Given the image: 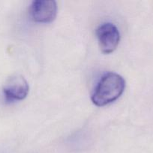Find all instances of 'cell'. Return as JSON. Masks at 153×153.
Returning a JSON list of instances; mask_svg holds the SVG:
<instances>
[{
  "instance_id": "277c9868",
  "label": "cell",
  "mask_w": 153,
  "mask_h": 153,
  "mask_svg": "<svg viewBox=\"0 0 153 153\" xmlns=\"http://www.w3.org/2000/svg\"><path fill=\"white\" fill-rule=\"evenodd\" d=\"M28 82L20 75H14L9 78L3 88L4 98L9 102L24 100L28 95Z\"/></svg>"
},
{
  "instance_id": "3957f363",
  "label": "cell",
  "mask_w": 153,
  "mask_h": 153,
  "mask_svg": "<svg viewBox=\"0 0 153 153\" xmlns=\"http://www.w3.org/2000/svg\"><path fill=\"white\" fill-rule=\"evenodd\" d=\"M28 13L34 22H51L56 17L57 4L53 0H36L32 2Z\"/></svg>"
},
{
  "instance_id": "6da1fadb",
  "label": "cell",
  "mask_w": 153,
  "mask_h": 153,
  "mask_svg": "<svg viewBox=\"0 0 153 153\" xmlns=\"http://www.w3.org/2000/svg\"><path fill=\"white\" fill-rule=\"evenodd\" d=\"M125 81L122 76L113 72L105 73L94 87L92 102L97 106H104L116 101L123 94Z\"/></svg>"
},
{
  "instance_id": "7a4b0ae2",
  "label": "cell",
  "mask_w": 153,
  "mask_h": 153,
  "mask_svg": "<svg viewBox=\"0 0 153 153\" xmlns=\"http://www.w3.org/2000/svg\"><path fill=\"white\" fill-rule=\"evenodd\" d=\"M99 47L104 54L112 53L118 46L120 33L118 28L111 22H104L96 29Z\"/></svg>"
}]
</instances>
